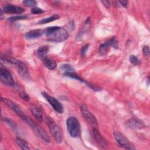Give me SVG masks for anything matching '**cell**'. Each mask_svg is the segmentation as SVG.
<instances>
[{
  "instance_id": "30bf717a",
  "label": "cell",
  "mask_w": 150,
  "mask_h": 150,
  "mask_svg": "<svg viewBox=\"0 0 150 150\" xmlns=\"http://www.w3.org/2000/svg\"><path fill=\"white\" fill-rule=\"evenodd\" d=\"M1 101L6 104L10 109H11L15 114H16L19 117L23 116L25 115L24 112L21 110L20 107L14 102L12 101L11 100L6 98H1Z\"/></svg>"
},
{
  "instance_id": "52a82bcc",
  "label": "cell",
  "mask_w": 150,
  "mask_h": 150,
  "mask_svg": "<svg viewBox=\"0 0 150 150\" xmlns=\"http://www.w3.org/2000/svg\"><path fill=\"white\" fill-rule=\"evenodd\" d=\"M111 47L115 49H117L118 47V41L115 37H113L106 42L101 44L99 47V53L101 54H105L108 52L110 49Z\"/></svg>"
},
{
  "instance_id": "cb8c5ba5",
  "label": "cell",
  "mask_w": 150,
  "mask_h": 150,
  "mask_svg": "<svg viewBox=\"0 0 150 150\" xmlns=\"http://www.w3.org/2000/svg\"><path fill=\"white\" fill-rule=\"evenodd\" d=\"M5 121L13 129H16L17 128V124L16 123L13 121L12 120L8 118H5Z\"/></svg>"
},
{
  "instance_id": "8fae6325",
  "label": "cell",
  "mask_w": 150,
  "mask_h": 150,
  "mask_svg": "<svg viewBox=\"0 0 150 150\" xmlns=\"http://www.w3.org/2000/svg\"><path fill=\"white\" fill-rule=\"evenodd\" d=\"M93 135L95 141L96 142V143L97 144L98 146H99L100 148H104L107 146V144L105 140L101 135L100 132L98 131V130L97 129L96 127H94L93 128Z\"/></svg>"
},
{
  "instance_id": "5bb4252c",
  "label": "cell",
  "mask_w": 150,
  "mask_h": 150,
  "mask_svg": "<svg viewBox=\"0 0 150 150\" xmlns=\"http://www.w3.org/2000/svg\"><path fill=\"white\" fill-rule=\"evenodd\" d=\"M17 67L18 73L23 79H25L26 80H29L30 79V76L28 70L26 65L23 63L21 62L17 66Z\"/></svg>"
},
{
  "instance_id": "1f68e13d",
  "label": "cell",
  "mask_w": 150,
  "mask_h": 150,
  "mask_svg": "<svg viewBox=\"0 0 150 150\" xmlns=\"http://www.w3.org/2000/svg\"><path fill=\"white\" fill-rule=\"evenodd\" d=\"M119 2L124 8H126L127 6V4H128V1H120Z\"/></svg>"
},
{
  "instance_id": "ac0fdd59",
  "label": "cell",
  "mask_w": 150,
  "mask_h": 150,
  "mask_svg": "<svg viewBox=\"0 0 150 150\" xmlns=\"http://www.w3.org/2000/svg\"><path fill=\"white\" fill-rule=\"evenodd\" d=\"M60 70L64 72V73H75V69L73 66L70 64L65 63L63 64L60 66Z\"/></svg>"
},
{
  "instance_id": "44dd1931",
  "label": "cell",
  "mask_w": 150,
  "mask_h": 150,
  "mask_svg": "<svg viewBox=\"0 0 150 150\" xmlns=\"http://www.w3.org/2000/svg\"><path fill=\"white\" fill-rule=\"evenodd\" d=\"M16 143L22 149H25V150H29L30 149L28 144L25 140H23L20 138H16Z\"/></svg>"
},
{
  "instance_id": "ffe728a7",
  "label": "cell",
  "mask_w": 150,
  "mask_h": 150,
  "mask_svg": "<svg viewBox=\"0 0 150 150\" xmlns=\"http://www.w3.org/2000/svg\"><path fill=\"white\" fill-rule=\"evenodd\" d=\"M1 59L4 60H5V62L9 63H11V64H14V65H16V66L19 64V63L21 62L20 60H17L15 58H13L11 56H7V55H4L3 56L1 57Z\"/></svg>"
},
{
  "instance_id": "277c9868",
  "label": "cell",
  "mask_w": 150,
  "mask_h": 150,
  "mask_svg": "<svg viewBox=\"0 0 150 150\" xmlns=\"http://www.w3.org/2000/svg\"><path fill=\"white\" fill-rule=\"evenodd\" d=\"M47 124L49 128V130L53 137L54 138V140L57 142L60 143L62 141V136L61 130L59 127L54 122V121L50 118H47Z\"/></svg>"
},
{
  "instance_id": "603a6c76",
  "label": "cell",
  "mask_w": 150,
  "mask_h": 150,
  "mask_svg": "<svg viewBox=\"0 0 150 150\" xmlns=\"http://www.w3.org/2000/svg\"><path fill=\"white\" fill-rule=\"evenodd\" d=\"M28 18V16L26 15H18L15 16H12L8 18V20L10 21H16L19 20H24Z\"/></svg>"
},
{
  "instance_id": "3957f363",
  "label": "cell",
  "mask_w": 150,
  "mask_h": 150,
  "mask_svg": "<svg viewBox=\"0 0 150 150\" xmlns=\"http://www.w3.org/2000/svg\"><path fill=\"white\" fill-rule=\"evenodd\" d=\"M67 129L69 135L73 138L78 137L80 134V125L77 119L70 117L66 121Z\"/></svg>"
},
{
  "instance_id": "4dcf8cb0",
  "label": "cell",
  "mask_w": 150,
  "mask_h": 150,
  "mask_svg": "<svg viewBox=\"0 0 150 150\" xmlns=\"http://www.w3.org/2000/svg\"><path fill=\"white\" fill-rule=\"evenodd\" d=\"M101 2L107 8H109L110 7V2L109 1H101Z\"/></svg>"
},
{
  "instance_id": "f546056e",
  "label": "cell",
  "mask_w": 150,
  "mask_h": 150,
  "mask_svg": "<svg viewBox=\"0 0 150 150\" xmlns=\"http://www.w3.org/2000/svg\"><path fill=\"white\" fill-rule=\"evenodd\" d=\"M142 53L145 56H148L149 55V48L148 46H144L142 49Z\"/></svg>"
},
{
  "instance_id": "e0dca14e",
  "label": "cell",
  "mask_w": 150,
  "mask_h": 150,
  "mask_svg": "<svg viewBox=\"0 0 150 150\" xmlns=\"http://www.w3.org/2000/svg\"><path fill=\"white\" fill-rule=\"evenodd\" d=\"M49 50V47L47 46H42L39 47V49L37 50V55L38 57L42 59L43 60L44 59L46 58V56Z\"/></svg>"
},
{
  "instance_id": "9c48e42d",
  "label": "cell",
  "mask_w": 150,
  "mask_h": 150,
  "mask_svg": "<svg viewBox=\"0 0 150 150\" xmlns=\"http://www.w3.org/2000/svg\"><path fill=\"white\" fill-rule=\"evenodd\" d=\"M0 79L1 82L5 85L8 86H15V81L12 77V76L6 69H1L0 70Z\"/></svg>"
},
{
  "instance_id": "8992f818",
  "label": "cell",
  "mask_w": 150,
  "mask_h": 150,
  "mask_svg": "<svg viewBox=\"0 0 150 150\" xmlns=\"http://www.w3.org/2000/svg\"><path fill=\"white\" fill-rule=\"evenodd\" d=\"M42 94L45 98V99L49 103V104L56 112H57L58 113L63 112V107L62 104L57 100H56L53 97H52L51 96L49 95L46 92H42Z\"/></svg>"
},
{
  "instance_id": "7c38bea8",
  "label": "cell",
  "mask_w": 150,
  "mask_h": 150,
  "mask_svg": "<svg viewBox=\"0 0 150 150\" xmlns=\"http://www.w3.org/2000/svg\"><path fill=\"white\" fill-rule=\"evenodd\" d=\"M2 10L4 13H21L25 11L22 7L13 5H6L3 7Z\"/></svg>"
},
{
  "instance_id": "6da1fadb",
  "label": "cell",
  "mask_w": 150,
  "mask_h": 150,
  "mask_svg": "<svg viewBox=\"0 0 150 150\" xmlns=\"http://www.w3.org/2000/svg\"><path fill=\"white\" fill-rule=\"evenodd\" d=\"M47 40L54 42H61L67 39L69 34L63 28L59 26H51L45 29Z\"/></svg>"
},
{
  "instance_id": "4316f807",
  "label": "cell",
  "mask_w": 150,
  "mask_h": 150,
  "mask_svg": "<svg viewBox=\"0 0 150 150\" xmlns=\"http://www.w3.org/2000/svg\"><path fill=\"white\" fill-rule=\"evenodd\" d=\"M31 12L33 14H40L44 12V11L43 9H42L40 8H38V7H34L32 8L31 9Z\"/></svg>"
},
{
  "instance_id": "d4e9b609",
  "label": "cell",
  "mask_w": 150,
  "mask_h": 150,
  "mask_svg": "<svg viewBox=\"0 0 150 150\" xmlns=\"http://www.w3.org/2000/svg\"><path fill=\"white\" fill-rule=\"evenodd\" d=\"M23 4L27 6H30V7H35L37 3L35 1H33V0H26V1H23Z\"/></svg>"
},
{
  "instance_id": "2e32d148",
  "label": "cell",
  "mask_w": 150,
  "mask_h": 150,
  "mask_svg": "<svg viewBox=\"0 0 150 150\" xmlns=\"http://www.w3.org/2000/svg\"><path fill=\"white\" fill-rule=\"evenodd\" d=\"M30 110L32 115L39 122H41L43 120V113L40 108L35 105H32L30 107Z\"/></svg>"
},
{
  "instance_id": "4fadbf2b",
  "label": "cell",
  "mask_w": 150,
  "mask_h": 150,
  "mask_svg": "<svg viewBox=\"0 0 150 150\" xmlns=\"http://www.w3.org/2000/svg\"><path fill=\"white\" fill-rule=\"evenodd\" d=\"M125 124L128 127L133 129H142L145 127L144 124L141 121L135 118L128 120L126 121Z\"/></svg>"
},
{
  "instance_id": "9a60e30c",
  "label": "cell",
  "mask_w": 150,
  "mask_h": 150,
  "mask_svg": "<svg viewBox=\"0 0 150 150\" xmlns=\"http://www.w3.org/2000/svg\"><path fill=\"white\" fill-rule=\"evenodd\" d=\"M45 33V30L34 29L29 31L25 34V38L27 39H35L41 36Z\"/></svg>"
},
{
  "instance_id": "f1b7e54d",
  "label": "cell",
  "mask_w": 150,
  "mask_h": 150,
  "mask_svg": "<svg viewBox=\"0 0 150 150\" xmlns=\"http://www.w3.org/2000/svg\"><path fill=\"white\" fill-rule=\"evenodd\" d=\"M88 47H89V45L88 44L83 46L81 49V54L82 56H84L86 54V52L88 49Z\"/></svg>"
},
{
  "instance_id": "5b68a950",
  "label": "cell",
  "mask_w": 150,
  "mask_h": 150,
  "mask_svg": "<svg viewBox=\"0 0 150 150\" xmlns=\"http://www.w3.org/2000/svg\"><path fill=\"white\" fill-rule=\"evenodd\" d=\"M114 137L117 142L121 147L127 149H135V148L133 146V145H131L129 140L120 132H114Z\"/></svg>"
},
{
  "instance_id": "7a4b0ae2",
  "label": "cell",
  "mask_w": 150,
  "mask_h": 150,
  "mask_svg": "<svg viewBox=\"0 0 150 150\" xmlns=\"http://www.w3.org/2000/svg\"><path fill=\"white\" fill-rule=\"evenodd\" d=\"M21 118L30 127V128L38 137H39L40 139H42L46 142H50V138L47 134L43 129V128H42L38 123L35 122L33 120H32L30 117H28L25 114L23 116L21 117Z\"/></svg>"
},
{
  "instance_id": "ba28073f",
  "label": "cell",
  "mask_w": 150,
  "mask_h": 150,
  "mask_svg": "<svg viewBox=\"0 0 150 150\" xmlns=\"http://www.w3.org/2000/svg\"><path fill=\"white\" fill-rule=\"evenodd\" d=\"M80 110L85 119L90 124L94 127H97V122L95 117L91 114V112L88 110L87 107L84 104L80 105Z\"/></svg>"
},
{
  "instance_id": "484cf974",
  "label": "cell",
  "mask_w": 150,
  "mask_h": 150,
  "mask_svg": "<svg viewBox=\"0 0 150 150\" xmlns=\"http://www.w3.org/2000/svg\"><path fill=\"white\" fill-rule=\"evenodd\" d=\"M129 59L130 62L134 65H138L139 63V60L138 58L135 55H131L129 56Z\"/></svg>"
},
{
  "instance_id": "83f0119b",
  "label": "cell",
  "mask_w": 150,
  "mask_h": 150,
  "mask_svg": "<svg viewBox=\"0 0 150 150\" xmlns=\"http://www.w3.org/2000/svg\"><path fill=\"white\" fill-rule=\"evenodd\" d=\"M19 96H20V97H21L22 99L25 100V101H28L30 100V97H29L26 93H25V92H23V91L20 92V93H19Z\"/></svg>"
},
{
  "instance_id": "7402d4cb",
  "label": "cell",
  "mask_w": 150,
  "mask_h": 150,
  "mask_svg": "<svg viewBox=\"0 0 150 150\" xmlns=\"http://www.w3.org/2000/svg\"><path fill=\"white\" fill-rule=\"evenodd\" d=\"M59 16L58 15H56V14H54L50 17H48V18H44L42 20H40L38 23L39 24H45V23H49V22H51L52 21H54L55 20H57L59 18Z\"/></svg>"
},
{
  "instance_id": "d6986e66",
  "label": "cell",
  "mask_w": 150,
  "mask_h": 150,
  "mask_svg": "<svg viewBox=\"0 0 150 150\" xmlns=\"http://www.w3.org/2000/svg\"><path fill=\"white\" fill-rule=\"evenodd\" d=\"M43 62L44 65L49 70H53L56 67V63L53 60H52L46 57L43 60Z\"/></svg>"
}]
</instances>
